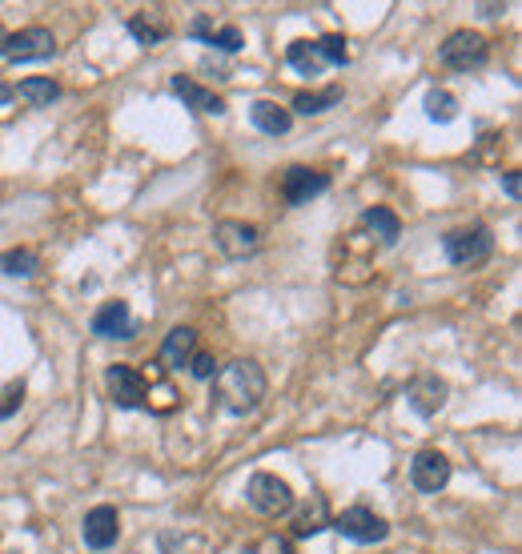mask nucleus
<instances>
[{"instance_id":"1","label":"nucleus","mask_w":522,"mask_h":554,"mask_svg":"<svg viewBox=\"0 0 522 554\" xmlns=\"http://www.w3.org/2000/svg\"><path fill=\"white\" fill-rule=\"evenodd\" d=\"M266 394H270V378L253 358H237L229 366H217V374H213V402H217V410H225L233 418L253 414L266 402Z\"/></svg>"},{"instance_id":"2","label":"nucleus","mask_w":522,"mask_h":554,"mask_svg":"<svg viewBox=\"0 0 522 554\" xmlns=\"http://www.w3.org/2000/svg\"><path fill=\"white\" fill-rule=\"evenodd\" d=\"M442 253H446L450 265H478V261H486L494 253V233L482 221L458 225V229H450L442 237Z\"/></svg>"},{"instance_id":"3","label":"nucleus","mask_w":522,"mask_h":554,"mask_svg":"<svg viewBox=\"0 0 522 554\" xmlns=\"http://www.w3.org/2000/svg\"><path fill=\"white\" fill-rule=\"evenodd\" d=\"M245 502H249V510H257V514L278 518V514H290V510H294V490H290L286 478L257 470V474L245 482Z\"/></svg>"},{"instance_id":"4","label":"nucleus","mask_w":522,"mask_h":554,"mask_svg":"<svg viewBox=\"0 0 522 554\" xmlns=\"http://www.w3.org/2000/svg\"><path fill=\"white\" fill-rule=\"evenodd\" d=\"M438 61L454 73H474L490 61V41L482 33H470V29H458L450 33L442 45H438Z\"/></svg>"},{"instance_id":"5","label":"nucleus","mask_w":522,"mask_h":554,"mask_svg":"<svg viewBox=\"0 0 522 554\" xmlns=\"http://www.w3.org/2000/svg\"><path fill=\"white\" fill-rule=\"evenodd\" d=\"M330 526L350 538V542H362V546H374V542H386L390 538V522L382 514H374L370 506H350L342 514H330Z\"/></svg>"},{"instance_id":"6","label":"nucleus","mask_w":522,"mask_h":554,"mask_svg":"<svg viewBox=\"0 0 522 554\" xmlns=\"http://www.w3.org/2000/svg\"><path fill=\"white\" fill-rule=\"evenodd\" d=\"M105 390H109V402L117 410H145L149 406V382H145V374L125 366V362L105 370Z\"/></svg>"},{"instance_id":"7","label":"nucleus","mask_w":522,"mask_h":554,"mask_svg":"<svg viewBox=\"0 0 522 554\" xmlns=\"http://www.w3.org/2000/svg\"><path fill=\"white\" fill-rule=\"evenodd\" d=\"M330 189V173L322 169H306V165H290L282 173V197L286 205H310L314 197H322Z\"/></svg>"},{"instance_id":"8","label":"nucleus","mask_w":522,"mask_h":554,"mask_svg":"<svg viewBox=\"0 0 522 554\" xmlns=\"http://www.w3.org/2000/svg\"><path fill=\"white\" fill-rule=\"evenodd\" d=\"M450 474H454V466H450V458H446L442 450H418L414 462H410V482H414V490H422V494L446 490Z\"/></svg>"},{"instance_id":"9","label":"nucleus","mask_w":522,"mask_h":554,"mask_svg":"<svg viewBox=\"0 0 522 554\" xmlns=\"http://www.w3.org/2000/svg\"><path fill=\"white\" fill-rule=\"evenodd\" d=\"M53 53H57V37H53L49 29H41V25L13 33L9 45H5V57H9L13 65H25V61H49Z\"/></svg>"},{"instance_id":"10","label":"nucleus","mask_w":522,"mask_h":554,"mask_svg":"<svg viewBox=\"0 0 522 554\" xmlns=\"http://www.w3.org/2000/svg\"><path fill=\"white\" fill-rule=\"evenodd\" d=\"M213 241H217V249H221L225 257L237 261V257H249V253L261 249V229L249 225V221H217Z\"/></svg>"},{"instance_id":"11","label":"nucleus","mask_w":522,"mask_h":554,"mask_svg":"<svg viewBox=\"0 0 522 554\" xmlns=\"http://www.w3.org/2000/svg\"><path fill=\"white\" fill-rule=\"evenodd\" d=\"M81 538H85L89 550L117 546V538H121V514H117V506H93L85 514V522H81Z\"/></svg>"},{"instance_id":"12","label":"nucleus","mask_w":522,"mask_h":554,"mask_svg":"<svg viewBox=\"0 0 522 554\" xmlns=\"http://www.w3.org/2000/svg\"><path fill=\"white\" fill-rule=\"evenodd\" d=\"M93 334L97 338H133L137 334V322L129 314V302H105L97 314H93Z\"/></svg>"},{"instance_id":"13","label":"nucleus","mask_w":522,"mask_h":554,"mask_svg":"<svg viewBox=\"0 0 522 554\" xmlns=\"http://www.w3.org/2000/svg\"><path fill=\"white\" fill-rule=\"evenodd\" d=\"M169 89H173V97H181L193 113H209V117H221V113H225V97H217L213 89L197 85L193 77H173Z\"/></svg>"},{"instance_id":"14","label":"nucleus","mask_w":522,"mask_h":554,"mask_svg":"<svg viewBox=\"0 0 522 554\" xmlns=\"http://www.w3.org/2000/svg\"><path fill=\"white\" fill-rule=\"evenodd\" d=\"M410 410L422 414V418H434L442 406H446V382L438 374H422L414 386H410Z\"/></svg>"},{"instance_id":"15","label":"nucleus","mask_w":522,"mask_h":554,"mask_svg":"<svg viewBox=\"0 0 522 554\" xmlns=\"http://www.w3.org/2000/svg\"><path fill=\"white\" fill-rule=\"evenodd\" d=\"M249 121H253V129H261L266 137H286L294 129V113L282 109L278 101H253L249 105Z\"/></svg>"},{"instance_id":"16","label":"nucleus","mask_w":522,"mask_h":554,"mask_svg":"<svg viewBox=\"0 0 522 554\" xmlns=\"http://www.w3.org/2000/svg\"><path fill=\"white\" fill-rule=\"evenodd\" d=\"M193 354H197V330L173 326V330L165 334V342H161V366H165V370H181V366H189Z\"/></svg>"},{"instance_id":"17","label":"nucleus","mask_w":522,"mask_h":554,"mask_svg":"<svg viewBox=\"0 0 522 554\" xmlns=\"http://www.w3.org/2000/svg\"><path fill=\"white\" fill-rule=\"evenodd\" d=\"M326 526H330V506H326V494H310V498L298 506L290 534H294V538H314V534H318V530H326Z\"/></svg>"},{"instance_id":"18","label":"nucleus","mask_w":522,"mask_h":554,"mask_svg":"<svg viewBox=\"0 0 522 554\" xmlns=\"http://www.w3.org/2000/svg\"><path fill=\"white\" fill-rule=\"evenodd\" d=\"M189 33H193L201 45L217 49V53H241V45H245V37H241V29H237V25L213 29V25H209V17H197V21L189 25Z\"/></svg>"},{"instance_id":"19","label":"nucleus","mask_w":522,"mask_h":554,"mask_svg":"<svg viewBox=\"0 0 522 554\" xmlns=\"http://www.w3.org/2000/svg\"><path fill=\"white\" fill-rule=\"evenodd\" d=\"M13 97H21V101L33 105V109H49V105L61 97V85H57L53 77H25V81L13 89Z\"/></svg>"},{"instance_id":"20","label":"nucleus","mask_w":522,"mask_h":554,"mask_svg":"<svg viewBox=\"0 0 522 554\" xmlns=\"http://www.w3.org/2000/svg\"><path fill=\"white\" fill-rule=\"evenodd\" d=\"M334 105H342V89H338V85H330V89H322V93H294L290 113H302V117H322V113H330Z\"/></svg>"},{"instance_id":"21","label":"nucleus","mask_w":522,"mask_h":554,"mask_svg":"<svg viewBox=\"0 0 522 554\" xmlns=\"http://www.w3.org/2000/svg\"><path fill=\"white\" fill-rule=\"evenodd\" d=\"M362 225L382 241V245H394L398 237H402V221H398V213L394 209H386V205H374V209H366L362 213Z\"/></svg>"},{"instance_id":"22","label":"nucleus","mask_w":522,"mask_h":554,"mask_svg":"<svg viewBox=\"0 0 522 554\" xmlns=\"http://www.w3.org/2000/svg\"><path fill=\"white\" fill-rule=\"evenodd\" d=\"M286 61H290V69H298L302 77H318V73L326 69L318 41H294V45L286 49Z\"/></svg>"},{"instance_id":"23","label":"nucleus","mask_w":522,"mask_h":554,"mask_svg":"<svg viewBox=\"0 0 522 554\" xmlns=\"http://www.w3.org/2000/svg\"><path fill=\"white\" fill-rule=\"evenodd\" d=\"M37 269H41V257L33 253V249H5L0 253V273L5 277H21V282H29V277H37Z\"/></svg>"},{"instance_id":"24","label":"nucleus","mask_w":522,"mask_h":554,"mask_svg":"<svg viewBox=\"0 0 522 554\" xmlns=\"http://www.w3.org/2000/svg\"><path fill=\"white\" fill-rule=\"evenodd\" d=\"M422 109H426V117H430L434 125H450V121L458 117V97L446 93V89H430L426 101H422Z\"/></svg>"},{"instance_id":"25","label":"nucleus","mask_w":522,"mask_h":554,"mask_svg":"<svg viewBox=\"0 0 522 554\" xmlns=\"http://www.w3.org/2000/svg\"><path fill=\"white\" fill-rule=\"evenodd\" d=\"M165 33H169V29H165L161 21H149L145 13H133V17H129V37H133L137 45H145V49L161 45V41H165Z\"/></svg>"},{"instance_id":"26","label":"nucleus","mask_w":522,"mask_h":554,"mask_svg":"<svg viewBox=\"0 0 522 554\" xmlns=\"http://www.w3.org/2000/svg\"><path fill=\"white\" fill-rule=\"evenodd\" d=\"M25 402V382H9L5 390H0V422H9Z\"/></svg>"},{"instance_id":"27","label":"nucleus","mask_w":522,"mask_h":554,"mask_svg":"<svg viewBox=\"0 0 522 554\" xmlns=\"http://www.w3.org/2000/svg\"><path fill=\"white\" fill-rule=\"evenodd\" d=\"M318 49H322V61H326V65H350L346 37H322V41H318Z\"/></svg>"},{"instance_id":"28","label":"nucleus","mask_w":522,"mask_h":554,"mask_svg":"<svg viewBox=\"0 0 522 554\" xmlns=\"http://www.w3.org/2000/svg\"><path fill=\"white\" fill-rule=\"evenodd\" d=\"M189 374H193L197 382H213L217 358H213V354H193V358H189Z\"/></svg>"},{"instance_id":"29","label":"nucleus","mask_w":522,"mask_h":554,"mask_svg":"<svg viewBox=\"0 0 522 554\" xmlns=\"http://www.w3.org/2000/svg\"><path fill=\"white\" fill-rule=\"evenodd\" d=\"M502 189H506V197H510V201H518V193H522V181H518V169H510V173H502Z\"/></svg>"},{"instance_id":"30","label":"nucleus","mask_w":522,"mask_h":554,"mask_svg":"<svg viewBox=\"0 0 522 554\" xmlns=\"http://www.w3.org/2000/svg\"><path fill=\"white\" fill-rule=\"evenodd\" d=\"M9 101H17V97H13V85L0 81V105H9Z\"/></svg>"},{"instance_id":"31","label":"nucleus","mask_w":522,"mask_h":554,"mask_svg":"<svg viewBox=\"0 0 522 554\" xmlns=\"http://www.w3.org/2000/svg\"><path fill=\"white\" fill-rule=\"evenodd\" d=\"M5 45H9V33H5V25H0V57H5Z\"/></svg>"}]
</instances>
